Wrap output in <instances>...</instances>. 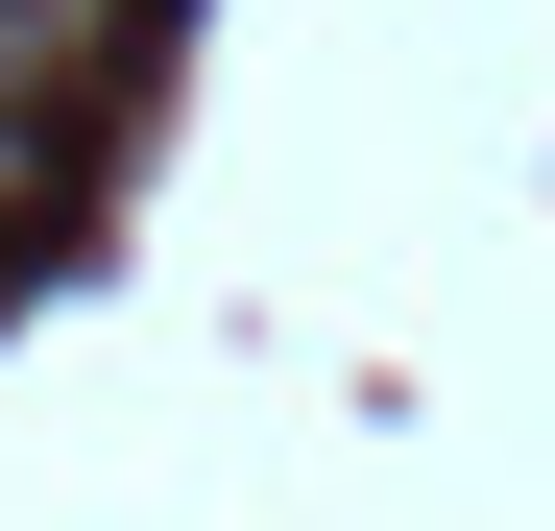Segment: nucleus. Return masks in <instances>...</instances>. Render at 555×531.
<instances>
[{
    "mask_svg": "<svg viewBox=\"0 0 555 531\" xmlns=\"http://www.w3.org/2000/svg\"><path fill=\"white\" fill-rule=\"evenodd\" d=\"M73 25H98V49H121V25H145V0H73Z\"/></svg>",
    "mask_w": 555,
    "mask_h": 531,
    "instance_id": "f257e3e1",
    "label": "nucleus"
}]
</instances>
